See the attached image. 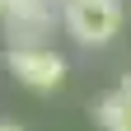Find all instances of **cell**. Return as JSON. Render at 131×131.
Wrapping results in <instances>:
<instances>
[{
	"mask_svg": "<svg viewBox=\"0 0 131 131\" xmlns=\"http://www.w3.org/2000/svg\"><path fill=\"white\" fill-rule=\"evenodd\" d=\"M117 89H122V94H126V98H131V75H126V80H122V84H117Z\"/></svg>",
	"mask_w": 131,
	"mask_h": 131,
	"instance_id": "obj_5",
	"label": "cell"
},
{
	"mask_svg": "<svg viewBox=\"0 0 131 131\" xmlns=\"http://www.w3.org/2000/svg\"><path fill=\"white\" fill-rule=\"evenodd\" d=\"M0 131H24V126H14V122H0Z\"/></svg>",
	"mask_w": 131,
	"mask_h": 131,
	"instance_id": "obj_6",
	"label": "cell"
},
{
	"mask_svg": "<svg viewBox=\"0 0 131 131\" xmlns=\"http://www.w3.org/2000/svg\"><path fill=\"white\" fill-rule=\"evenodd\" d=\"M61 24L75 42L84 47H108L122 33V5L117 0H66Z\"/></svg>",
	"mask_w": 131,
	"mask_h": 131,
	"instance_id": "obj_1",
	"label": "cell"
},
{
	"mask_svg": "<svg viewBox=\"0 0 131 131\" xmlns=\"http://www.w3.org/2000/svg\"><path fill=\"white\" fill-rule=\"evenodd\" d=\"M5 66H9V75L19 80V84H28V89H38V94H47V89H56L61 80H66V61H61V52H52V47H9L5 52Z\"/></svg>",
	"mask_w": 131,
	"mask_h": 131,
	"instance_id": "obj_3",
	"label": "cell"
},
{
	"mask_svg": "<svg viewBox=\"0 0 131 131\" xmlns=\"http://www.w3.org/2000/svg\"><path fill=\"white\" fill-rule=\"evenodd\" d=\"M94 117L103 131H131V98L117 89V94H108V98H98V108H94Z\"/></svg>",
	"mask_w": 131,
	"mask_h": 131,
	"instance_id": "obj_4",
	"label": "cell"
},
{
	"mask_svg": "<svg viewBox=\"0 0 131 131\" xmlns=\"http://www.w3.org/2000/svg\"><path fill=\"white\" fill-rule=\"evenodd\" d=\"M52 24H56L52 0H9L0 9V28H5L9 47H42Z\"/></svg>",
	"mask_w": 131,
	"mask_h": 131,
	"instance_id": "obj_2",
	"label": "cell"
}]
</instances>
